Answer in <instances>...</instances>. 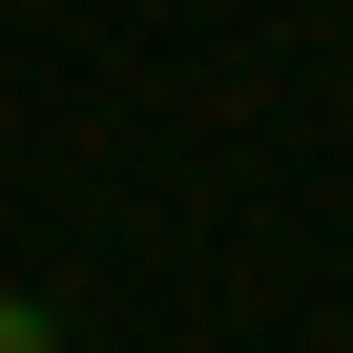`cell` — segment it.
Returning a JSON list of instances; mask_svg holds the SVG:
<instances>
[{"mask_svg": "<svg viewBox=\"0 0 353 353\" xmlns=\"http://www.w3.org/2000/svg\"><path fill=\"white\" fill-rule=\"evenodd\" d=\"M0 353H63V312H42V291H0Z\"/></svg>", "mask_w": 353, "mask_h": 353, "instance_id": "1", "label": "cell"}]
</instances>
